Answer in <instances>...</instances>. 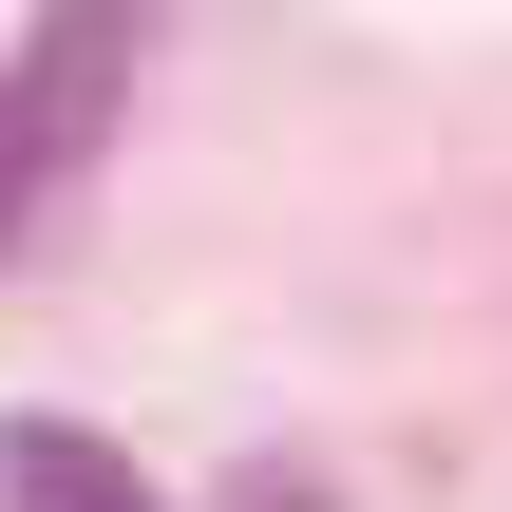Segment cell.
Listing matches in <instances>:
<instances>
[{
    "label": "cell",
    "mask_w": 512,
    "mask_h": 512,
    "mask_svg": "<svg viewBox=\"0 0 512 512\" xmlns=\"http://www.w3.org/2000/svg\"><path fill=\"white\" fill-rule=\"evenodd\" d=\"M114 76H133V0H38V38L0 57V228H19L57 171H95Z\"/></svg>",
    "instance_id": "obj_1"
}]
</instances>
